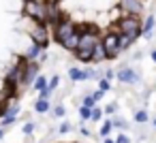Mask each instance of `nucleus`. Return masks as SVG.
<instances>
[{
    "label": "nucleus",
    "instance_id": "obj_1",
    "mask_svg": "<svg viewBox=\"0 0 156 143\" xmlns=\"http://www.w3.org/2000/svg\"><path fill=\"white\" fill-rule=\"evenodd\" d=\"M24 64H26V58H24V56H20V58H17V62L9 68V73H7V77H5V88H7L9 92H13V96H15V98H17V92L22 90Z\"/></svg>",
    "mask_w": 156,
    "mask_h": 143
},
{
    "label": "nucleus",
    "instance_id": "obj_2",
    "mask_svg": "<svg viewBox=\"0 0 156 143\" xmlns=\"http://www.w3.org/2000/svg\"><path fill=\"white\" fill-rule=\"evenodd\" d=\"M22 11L30 22H43L47 24V5L43 0H24Z\"/></svg>",
    "mask_w": 156,
    "mask_h": 143
},
{
    "label": "nucleus",
    "instance_id": "obj_19",
    "mask_svg": "<svg viewBox=\"0 0 156 143\" xmlns=\"http://www.w3.org/2000/svg\"><path fill=\"white\" fill-rule=\"evenodd\" d=\"M111 130H113V124H111V120H105V122H103V126H101V130H98V134H101L103 139H107Z\"/></svg>",
    "mask_w": 156,
    "mask_h": 143
},
{
    "label": "nucleus",
    "instance_id": "obj_29",
    "mask_svg": "<svg viewBox=\"0 0 156 143\" xmlns=\"http://www.w3.org/2000/svg\"><path fill=\"white\" fill-rule=\"evenodd\" d=\"M34 128H37V124H34L32 120H28V122L24 124V128H22V132H24V134H32V132H34Z\"/></svg>",
    "mask_w": 156,
    "mask_h": 143
},
{
    "label": "nucleus",
    "instance_id": "obj_12",
    "mask_svg": "<svg viewBox=\"0 0 156 143\" xmlns=\"http://www.w3.org/2000/svg\"><path fill=\"white\" fill-rule=\"evenodd\" d=\"M69 79H71L73 83H77V81H88L86 68H79V66H71V68H69Z\"/></svg>",
    "mask_w": 156,
    "mask_h": 143
},
{
    "label": "nucleus",
    "instance_id": "obj_5",
    "mask_svg": "<svg viewBox=\"0 0 156 143\" xmlns=\"http://www.w3.org/2000/svg\"><path fill=\"white\" fill-rule=\"evenodd\" d=\"M141 22H139V17L137 15H126V17H122L120 22H118V32L120 34H128L133 41H137L139 37H141Z\"/></svg>",
    "mask_w": 156,
    "mask_h": 143
},
{
    "label": "nucleus",
    "instance_id": "obj_32",
    "mask_svg": "<svg viewBox=\"0 0 156 143\" xmlns=\"http://www.w3.org/2000/svg\"><path fill=\"white\" fill-rule=\"evenodd\" d=\"M115 109H118V105H115V103H109V105H107L103 111H105L107 115H115Z\"/></svg>",
    "mask_w": 156,
    "mask_h": 143
},
{
    "label": "nucleus",
    "instance_id": "obj_38",
    "mask_svg": "<svg viewBox=\"0 0 156 143\" xmlns=\"http://www.w3.org/2000/svg\"><path fill=\"white\" fill-rule=\"evenodd\" d=\"M5 132H7V128H2V126H0V139H5Z\"/></svg>",
    "mask_w": 156,
    "mask_h": 143
},
{
    "label": "nucleus",
    "instance_id": "obj_9",
    "mask_svg": "<svg viewBox=\"0 0 156 143\" xmlns=\"http://www.w3.org/2000/svg\"><path fill=\"white\" fill-rule=\"evenodd\" d=\"M45 5H47V26H56L64 17V13L58 9L56 2H45Z\"/></svg>",
    "mask_w": 156,
    "mask_h": 143
},
{
    "label": "nucleus",
    "instance_id": "obj_15",
    "mask_svg": "<svg viewBox=\"0 0 156 143\" xmlns=\"http://www.w3.org/2000/svg\"><path fill=\"white\" fill-rule=\"evenodd\" d=\"M105 60H107V51H105L103 43H98V45L94 47V51H92V62H94V64H101V62H105Z\"/></svg>",
    "mask_w": 156,
    "mask_h": 143
},
{
    "label": "nucleus",
    "instance_id": "obj_20",
    "mask_svg": "<svg viewBox=\"0 0 156 143\" xmlns=\"http://www.w3.org/2000/svg\"><path fill=\"white\" fill-rule=\"evenodd\" d=\"M56 130H58L60 134H66V132H71V130H73V124H71L69 120H62V122H60V126H58Z\"/></svg>",
    "mask_w": 156,
    "mask_h": 143
},
{
    "label": "nucleus",
    "instance_id": "obj_39",
    "mask_svg": "<svg viewBox=\"0 0 156 143\" xmlns=\"http://www.w3.org/2000/svg\"><path fill=\"white\" fill-rule=\"evenodd\" d=\"M103 143H115V139H109V137H107V139H105Z\"/></svg>",
    "mask_w": 156,
    "mask_h": 143
},
{
    "label": "nucleus",
    "instance_id": "obj_8",
    "mask_svg": "<svg viewBox=\"0 0 156 143\" xmlns=\"http://www.w3.org/2000/svg\"><path fill=\"white\" fill-rule=\"evenodd\" d=\"M115 77H118V81H122V83H128V85H135V83H139V73H137V71H133L130 66H122V68L115 73Z\"/></svg>",
    "mask_w": 156,
    "mask_h": 143
},
{
    "label": "nucleus",
    "instance_id": "obj_16",
    "mask_svg": "<svg viewBox=\"0 0 156 143\" xmlns=\"http://www.w3.org/2000/svg\"><path fill=\"white\" fill-rule=\"evenodd\" d=\"M154 24H156V17H154V15H150V17L143 22V26H141V34H143V37H150V34H152V30H154Z\"/></svg>",
    "mask_w": 156,
    "mask_h": 143
},
{
    "label": "nucleus",
    "instance_id": "obj_14",
    "mask_svg": "<svg viewBox=\"0 0 156 143\" xmlns=\"http://www.w3.org/2000/svg\"><path fill=\"white\" fill-rule=\"evenodd\" d=\"M41 51H45V49H41L37 43H30V45L26 47V51H24V58H26V60H39Z\"/></svg>",
    "mask_w": 156,
    "mask_h": 143
},
{
    "label": "nucleus",
    "instance_id": "obj_34",
    "mask_svg": "<svg viewBox=\"0 0 156 143\" xmlns=\"http://www.w3.org/2000/svg\"><path fill=\"white\" fill-rule=\"evenodd\" d=\"M103 96H105V92H103V90H94V92H92V98H94L96 103H98V100H101Z\"/></svg>",
    "mask_w": 156,
    "mask_h": 143
},
{
    "label": "nucleus",
    "instance_id": "obj_10",
    "mask_svg": "<svg viewBox=\"0 0 156 143\" xmlns=\"http://www.w3.org/2000/svg\"><path fill=\"white\" fill-rule=\"evenodd\" d=\"M120 9L126 11L128 15H139L143 11V2L141 0H122L120 2Z\"/></svg>",
    "mask_w": 156,
    "mask_h": 143
},
{
    "label": "nucleus",
    "instance_id": "obj_24",
    "mask_svg": "<svg viewBox=\"0 0 156 143\" xmlns=\"http://www.w3.org/2000/svg\"><path fill=\"white\" fill-rule=\"evenodd\" d=\"M15 122H17V115H5L2 120H0V126L7 128V126H13Z\"/></svg>",
    "mask_w": 156,
    "mask_h": 143
},
{
    "label": "nucleus",
    "instance_id": "obj_37",
    "mask_svg": "<svg viewBox=\"0 0 156 143\" xmlns=\"http://www.w3.org/2000/svg\"><path fill=\"white\" fill-rule=\"evenodd\" d=\"M79 132H81V134H83V137H90V130H88V128H86V126H79Z\"/></svg>",
    "mask_w": 156,
    "mask_h": 143
},
{
    "label": "nucleus",
    "instance_id": "obj_3",
    "mask_svg": "<svg viewBox=\"0 0 156 143\" xmlns=\"http://www.w3.org/2000/svg\"><path fill=\"white\" fill-rule=\"evenodd\" d=\"M28 37H30V41H32V43H37L41 49H45V51H47L49 41H51V34H49L47 24H43V22H30Z\"/></svg>",
    "mask_w": 156,
    "mask_h": 143
},
{
    "label": "nucleus",
    "instance_id": "obj_41",
    "mask_svg": "<svg viewBox=\"0 0 156 143\" xmlns=\"http://www.w3.org/2000/svg\"><path fill=\"white\" fill-rule=\"evenodd\" d=\"M152 124H154V128H156V120H154V122H152Z\"/></svg>",
    "mask_w": 156,
    "mask_h": 143
},
{
    "label": "nucleus",
    "instance_id": "obj_6",
    "mask_svg": "<svg viewBox=\"0 0 156 143\" xmlns=\"http://www.w3.org/2000/svg\"><path fill=\"white\" fill-rule=\"evenodd\" d=\"M101 43H103V47H105V51H107V60H115L118 56H120V32H107V34H103L101 37Z\"/></svg>",
    "mask_w": 156,
    "mask_h": 143
},
{
    "label": "nucleus",
    "instance_id": "obj_33",
    "mask_svg": "<svg viewBox=\"0 0 156 143\" xmlns=\"http://www.w3.org/2000/svg\"><path fill=\"white\" fill-rule=\"evenodd\" d=\"M47 60H49V54H47V51H41V56H39V60H37V62H39V64H45Z\"/></svg>",
    "mask_w": 156,
    "mask_h": 143
},
{
    "label": "nucleus",
    "instance_id": "obj_18",
    "mask_svg": "<svg viewBox=\"0 0 156 143\" xmlns=\"http://www.w3.org/2000/svg\"><path fill=\"white\" fill-rule=\"evenodd\" d=\"M111 124H113V128H120V130H126L128 128V122L124 117H120V115H113L111 117Z\"/></svg>",
    "mask_w": 156,
    "mask_h": 143
},
{
    "label": "nucleus",
    "instance_id": "obj_23",
    "mask_svg": "<svg viewBox=\"0 0 156 143\" xmlns=\"http://www.w3.org/2000/svg\"><path fill=\"white\" fill-rule=\"evenodd\" d=\"M79 117H81V122H88V120L92 117V109L81 105V107H79Z\"/></svg>",
    "mask_w": 156,
    "mask_h": 143
},
{
    "label": "nucleus",
    "instance_id": "obj_4",
    "mask_svg": "<svg viewBox=\"0 0 156 143\" xmlns=\"http://www.w3.org/2000/svg\"><path fill=\"white\" fill-rule=\"evenodd\" d=\"M73 32H77V24H75L73 19H69L66 15H64L56 26H51V39H54L58 45H62Z\"/></svg>",
    "mask_w": 156,
    "mask_h": 143
},
{
    "label": "nucleus",
    "instance_id": "obj_13",
    "mask_svg": "<svg viewBox=\"0 0 156 143\" xmlns=\"http://www.w3.org/2000/svg\"><path fill=\"white\" fill-rule=\"evenodd\" d=\"M51 100H43V98H37L34 100V111L39 115H45V113H51Z\"/></svg>",
    "mask_w": 156,
    "mask_h": 143
},
{
    "label": "nucleus",
    "instance_id": "obj_36",
    "mask_svg": "<svg viewBox=\"0 0 156 143\" xmlns=\"http://www.w3.org/2000/svg\"><path fill=\"white\" fill-rule=\"evenodd\" d=\"M103 77H105V79H109V81H111V79H113V77H115V71H111V68H107V71H105V75H103Z\"/></svg>",
    "mask_w": 156,
    "mask_h": 143
},
{
    "label": "nucleus",
    "instance_id": "obj_17",
    "mask_svg": "<svg viewBox=\"0 0 156 143\" xmlns=\"http://www.w3.org/2000/svg\"><path fill=\"white\" fill-rule=\"evenodd\" d=\"M47 83H49V81H47V77H45V75H39V77L34 79V83H32V90H34V92H41Z\"/></svg>",
    "mask_w": 156,
    "mask_h": 143
},
{
    "label": "nucleus",
    "instance_id": "obj_35",
    "mask_svg": "<svg viewBox=\"0 0 156 143\" xmlns=\"http://www.w3.org/2000/svg\"><path fill=\"white\" fill-rule=\"evenodd\" d=\"M115 143H130V139L122 132V134H118V137H115Z\"/></svg>",
    "mask_w": 156,
    "mask_h": 143
},
{
    "label": "nucleus",
    "instance_id": "obj_30",
    "mask_svg": "<svg viewBox=\"0 0 156 143\" xmlns=\"http://www.w3.org/2000/svg\"><path fill=\"white\" fill-rule=\"evenodd\" d=\"M109 88H111V81H109V79H105V77H101V79H98V90L109 92Z\"/></svg>",
    "mask_w": 156,
    "mask_h": 143
},
{
    "label": "nucleus",
    "instance_id": "obj_28",
    "mask_svg": "<svg viewBox=\"0 0 156 143\" xmlns=\"http://www.w3.org/2000/svg\"><path fill=\"white\" fill-rule=\"evenodd\" d=\"M81 105H83V107H90V109H94V107H96V100L92 98V94H88V96H83V98H81Z\"/></svg>",
    "mask_w": 156,
    "mask_h": 143
},
{
    "label": "nucleus",
    "instance_id": "obj_21",
    "mask_svg": "<svg viewBox=\"0 0 156 143\" xmlns=\"http://www.w3.org/2000/svg\"><path fill=\"white\" fill-rule=\"evenodd\" d=\"M133 45V39L128 37V34H120V49L124 51V49H128Z\"/></svg>",
    "mask_w": 156,
    "mask_h": 143
},
{
    "label": "nucleus",
    "instance_id": "obj_40",
    "mask_svg": "<svg viewBox=\"0 0 156 143\" xmlns=\"http://www.w3.org/2000/svg\"><path fill=\"white\" fill-rule=\"evenodd\" d=\"M152 60H154V64H156V51H152Z\"/></svg>",
    "mask_w": 156,
    "mask_h": 143
},
{
    "label": "nucleus",
    "instance_id": "obj_22",
    "mask_svg": "<svg viewBox=\"0 0 156 143\" xmlns=\"http://www.w3.org/2000/svg\"><path fill=\"white\" fill-rule=\"evenodd\" d=\"M51 115H54V117H60V120H64V115H66V109H64V105H56V107L51 109Z\"/></svg>",
    "mask_w": 156,
    "mask_h": 143
},
{
    "label": "nucleus",
    "instance_id": "obj_11",
    "mask_svg": "<svg viewBox=\"0 0 156 143\" xmlns=\"http://www.w3.org/2000/svg\"><path fill=\"white\" fill-rule=\"evenodd\" d=\"M60 47H62V49H66V51H71V54L79 47V26H77V32H73V34H71V37L60 45Z\"/></svg>",
    "mask_w": 156,
    "mask_h": 143
},
{
    "label": "nucleus",
    "instance_id": "obj_31",
    "mask_svg": "<svg viewBox=\"0 0 156 143\" xmlns=\"http://www.w3.org/2000/svg\"><path fill=\"white\" fill-rule=\"evenodd\" d=\"M47 85H49V88H51V90L56 92V88L60 85V77H58V75H51V77H49V83H47Z\"/></svg>",
    "mask_w": 156,
    "mask_h": 143
},
{
    "label": "nucleus",
    "instance_id": "obj_25",
    "mask_svg": "<svg viewBox=\"0 0 156 143\" xmlns=\"http://www.w3.org/2000/svg\"><path fill=\"white\" fill-rule=\"evenodd\" d=\"M51 96H54V90H51L49 85H45V88H43V90L39 92V96H37V98H43V100H49Z\"/></svg>",
    "mask_w": 156,
    "mask_h": 143
},
{
    "label": "nucleus",
    "instance_id": "obj_42",
    "mask_svg": "<svg viewBox=\"0 0 156 143\" xmlns=\"http://www.w3.org/2000/svg\"><path fill=\"white\" fill-rule=\"evenodd\" d=\"M75 143H81V141H75Z\"/></svg>",
    "mask_w": 156,
    "mask_h": 143
},
{
    "label": "nucleus",
    "instance_id": "obj_27",
    "mask_svg": "<svg viewBox=\"0 0 156 143\" xmlns=\"http://www.w3.org/2000/svg\"><path fill=\"white\" fill-rule=\"evenodd\" d=\"M103 115H105V111H103L101 107H94V109H92V117H90V120H92V122H101V120H103Z\"/></svg>",
    "mask_w": 156,
    "mask_h": 143
},
{
    "label": "nucleus",
    "instance_id": "obj_26",
    "mask_svg": "<svg viewBox=\"0 0 156 143\" xmlns=\"http://www.w3.org/2000/svg\"><path fill=\"white\" fill-rule=\"evenodd\" d=\"M150 120V115H147V111H143V109H139L137 113H135V122H139V124H145Z\"/></svg>",
    "mask_w": 156,
    "mask_h": 143
},
{
    "label": "nucleus",
    "instance_id": "obj_7",
    "mask_svg": "<svg viewBox=\"0 0 156 143\" xmlns=\"http://www.w3.org/2000/svg\"><path fill=\"white\" fill-rule=\"evenodd\" d=\"M41 75V64L37 60H26L24 64V79H22V88H32L34 79Z\"/></svg>",
    "mask_w": 156,
    "mask_h": 143
}]
</instances>
